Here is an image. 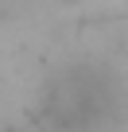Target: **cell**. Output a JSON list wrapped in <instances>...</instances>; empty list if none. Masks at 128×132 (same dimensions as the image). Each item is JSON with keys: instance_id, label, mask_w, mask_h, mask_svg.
Instances as JSON below:
<instances>
[{"instance_id": "cell-1", "label": "cell", "mask_w": 128, "mask_h": 132, "mask_svg": "<svg viewBox=\"0 0 128 132\" xmlns=\"http://www.w3.org/2000/svg\"><path fill=\"white\" fill-rule=\"evenodd\" d=\"M62 4H78V0H62Z\"/></svg>"}]
</instances>
